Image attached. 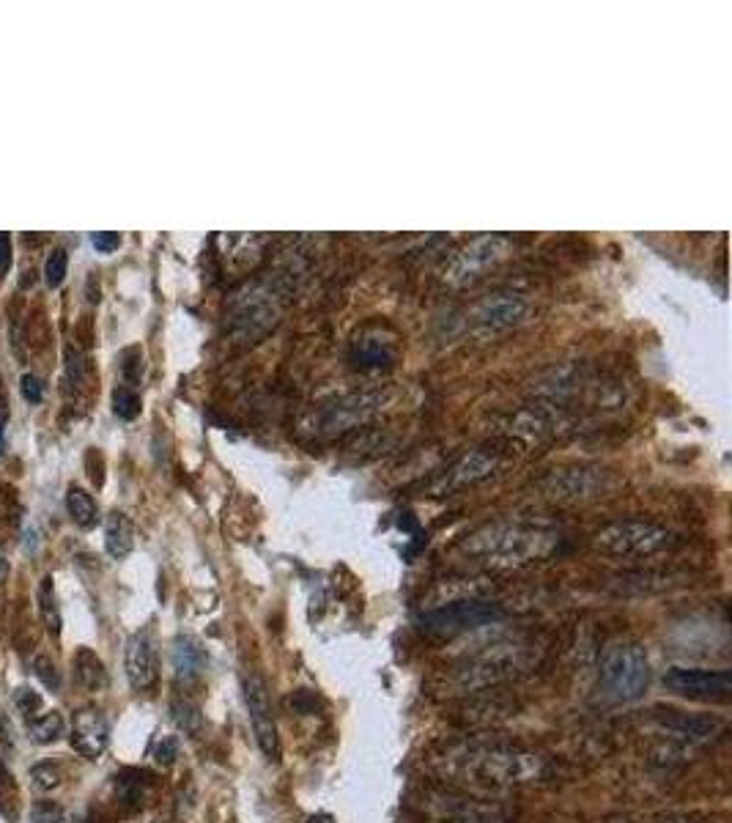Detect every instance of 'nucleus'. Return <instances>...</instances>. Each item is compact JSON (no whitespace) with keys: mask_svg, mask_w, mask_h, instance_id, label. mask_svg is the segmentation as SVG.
Instances as JSON below:
<instances>
[{"mask_svg":"<svg viewBox=\"0 0 732 823\" xmlns=\"http://www.w3.org/2000/svg\"><path fill=\"white\" fill-rule=\"evenodd\" d=\"M384 398L382 393H362V396L340 398L338 404H332L321 412V431H346V428L357 426L365 417H371Z\"/></svg>","mask_w":732,"mask_h":823,"instance_id":"4468645a","label":"nucleus"},{"mask_svg":"<svg viewBox=\"0 0 732 823\" xmlns=\"http://www.w3.org/2000/svg\"><path fill=\"white\" fill-rule=\"evenodd\" d=\"M543 494L557 503H584L604 489V472L598 470H554L541 481Z\"/></svg>","mask_w":732,"mask_h":823,"instance_id":"9b49d317","label":"nucleus"},{"mask_svg":"<svg viewBox=\"0 0 732 823\" xmlns=\"http://www.w3.org/2000/svg\"><path fill=\"white\" fill-rule=\"evenodd\" d=\"M469 771L494 785H530L546 777V760L524 749L491 747L469 755Z\"/></svg>","mask_w":732,"mask_h":823,"instance_id":"20e7f679","label":"nucleus"},{"mask_svg":"<svg viewBox=\"0 0 732 823\" xmlns=\"http://www.w3.org/2000/svg\"><path fill=\"white\" fill-rule=\"evenodd\" d=\"M31 780H33V788H36V791L50 793L61 785L64 774H61V766H58V763H53V760H44V763H39V766H33L31 769Z\"/></svg>","mask_w":732,"mask_h":823,"instance_id":"bb28decb","label":"nucleus"},{"mask_svg":"<svg viewBox=\"0 0 732 823\" xmlns=\"http://www.w3.org/2000/svg\"><path fill=\"white\" fill-rule=\"evenodd\" d=\"M530 313V300L521 291H494L467 310V330L475 335L505 332L524 321Z\"/></svg>","mask_w":732,"mask_h":823,"instance_id":"6e6552de","label":"nucleus"},{"mask_svg":"<svg viewBox=\"0 0 732 823\" xmlns=\"http://www.w3.org/2000/svg\"><path fill=\"white\" fill-rule=\"evenodd\" d=\"M66 508H69V514H72V519H75L80 527H96V522H99V505H96V500L91 497V494L85 492V489H80V486H72L69 492H66Z\"/></svg>","mask_w":732,"mask_h":823,"instance_id":"4be33fe9","label":"nucleus"},{"mask_svg":"<svg viewBox=\"0 0 732 823\" xmlns=\"http://www.w3.org/2000/svg\"><path fill=\"white\" fill-rule=\"evenodd\" d=\"M203 651L201 645L190 637H179L173 642V670H176V678L179 681H192L198 678L203 670Z\"/></svg>","mask_w":732,"mask_h":823,"instance_id":"6ab92c4d","label":"nucleus"},{"mask_svg":"<svg viewBox=\"0 0 732 823\" xmlns=\"http://www.w3.org/2000/svg\"><path fill=\"white\" fill-rule=\"evenodd\" d=\"M497 467V456H488L483 450H475L469 453L461 461H456L450 470L445 472V478L439 481V492H456V489H464V486H472V483L483 481L491 475V470Z\"/></svg>","mask_w":732,"mask_h":823,"instance_id":"dca6fc26","label":"nucleus"},{"mask_svg":"<svg viewBox=\"0 0 732 823\" xmlns=\"http://www.w3.org/2000/svg\"><path fill=\"white\" fill-rule=\"evenodd\" d=\"M143 774L140 771H132V774H121L118 777V802L127 804V807H140L143 804V796H146V780H140Z\"/></svg>","mask_w":732,"mask_h":823,"instance_id":"a878e982","label":"nucleus"},{"mask_svg":"<svg viewBox=\"0 0 732 823\" xmlns=\"http://www.w3.org/2000/svg\"><path fill=\"white\" fill-rule=\"evenodd\" d=\"M510 239L502 234H486L469 239L467 245L458 247L442 267V280L447 286H464L469 280L480 278L486 269L497 267L508 256Z\"/></svg>","mask_w":732,"mask_h":823,"instance_id":"423d86ee","label":"nucleus"},{"mask_svg":"<svg viewBox=\"0 0 732 823\" xmlns=\"http://www.w3.org/2000/svg\"><path fill=\"white\" fill-rule=\"evenodd\" d=\"M173 719H176V725H179L184 733H192V736H195L203 725L201 711H198V706L190 703V700H176V703H173Z\"/></svg>","mask_w":732,"mask_h":823,"instance_id":"cd10ccee","label":"nucleus"},{"mask_svg":"<svg viewBox=\"0 0 732 823\" xmlns=\"http://www.w3.org/2000/svg\"><path fill=\"white\" fill-rule=\"evenodd\" d=\"M66 382L72 390H80L85 382V357L77 349H66Z\"/></svg>","mask_w":732,"mask_h":823,"instance_id":"7c9ffc66","label":"nucleus"},{"mask_svg":"<svg viewBox=\"0 0 732 823\" xmlns=\"http://www.w3.org/2000/svg\"><path fill=\"white\" fill-rule=\"evenodd\" d=\"M124 670H127L129 686L138 692H146L157 684L160 664H157V648L149 631H138L129 637L127 651H124Z\"/></svg>","mask_w":732,"mask_h":823,"instance_id":"f8f14e48","label":"nucleus"},{"mask_svg":"<svg viewBox=\"0 0 732 823\" xmlns=\"http://www.w3.org/2000/svg\"><path fill=\"white\" fill-rule=\"evenodd\" d=\"M75 681L88 692H99L107 686L105 664L91 648H80L75 653Z\"/></svg>","mask_w":732,"mask_h":823,"instance_id":"aec40b11","label":"nucleus"},{"mask_svg":"<svg viewBox=\"0 0 732 823\" xmlns=\"http://www.w3.org/2000/svg\"><path fill=\"white\" fill-rule=\"evenodd\" d=\"M354 360L362 368H382V365H393V346L390 341H382L379 335H365L360 341H354Z\"/></svg>","mask_w":732,"mask_h":823,"instance_id":"412c9836","label":"nucleus"},{"mask_svg":"<svg viewBox=\"0 0 732 823\" xmlns=\"http://www.w3.org/2000/svg\"><path fill=\"white\" fill-rule=\"evenodd\" d=\"M0 815L9 823H17L20 818V788L6 766H0Z\"/></svg>","mask_w":732,"mask_h":823,"instance_id":"393cba45","label":"nucleus"},{"mask_svg":"<svg viewBox=\"0 0 732 823\" xmlns=\"http://www.w3.org/2000/svg\"><path fill=\"white\" fill-rule=\"evenodd\" d=\"M140 368H143V365H140V349H129V352L124 354V379L135 385L140 379Z\"/></svg>","mask_w":732,"mask_h":823,"instance_id":"4c0bfd02","label":"nucleus"},{"mask_svg":"<svg viewBox=\"0 0 732 823\" xmlns=\"http://www.w3.org/2000/svg\"><path fill=\"white\" fill-rule=\"evenodd\" d=\"M113 409L121 420H135L140 415V396L132 387H118L113 393Z\"/></svg>","mask_w":732,"mask_h":823,"instance_id":"c85d7f7f","label":"nucleus"},{"mask_svg":"<svg viewBox=\"0 0 732 823\" xmlns=\"http://www.w3.org/2000/svg\"><path fill=\"white\" fill-rule=\"evenodd\" d=\"M242 689L255 744L264 752L266 760H275L277 763L280 760V736H277L275 708H272V697H269V686H266L264 675L250 670V673L244 675Z\"/></svg>","mask_w":732,"mask_h":823,"instance_id":"1a4fd4ad","label":"nucleus"},{"mask_svg":"<svg viewBox=\"0 0 732 823\" xmlns=\"http://www.w3.org/2000/svg\"><path fill=\"white\" fill-rule=\"evenodd\" d=\"M516 670H519V651H488L478 656L475 662H469L467 670L461 673V684L469 686V689H480V686L497 684L502 678H510Z\"/></svg>","mask_w":732,"mask_h":823,"instance_id":"2eb2a0df","label":"nucleus"},{"mask_svg":"<svg viewBox=\"0 0 732 823\" xmlns=\"http://www.w3.org/2000/svg\"><path fill=\"white\" fill-rule=\"evenodd\" d=\"M502 618H505V612L488 601H450L445 607L425 612L420 618V626L425 634H434V637H458V634L491 626Z\"/></svg>","mask_w":732,"mask_h":823,"instance_id":"0eeeda50","label":"nucleus"},{"mask_svg":"<svg viewBox=\"0 0 732 823\" xmlns=\"http://www.w3.org/2000/svg\"><path fill=\"white\" fill-rule=\"evenodd\" d=\"M31 823H66V813L61 804L55 802H36L31 810Z\"/></svg>","mask_w":732,"mask_h":823,"instance_id":"473e14b6","label":"nucleus"},{"mask_svg":"<svg viewBox=\"0 0 732 823\" xmlns=\"http://www.w3.org/2000/svg\"><path fill=\"white\" fill-rule=\"evenodd\" d=\"M11 267V236L0 231V275H6Z\"/></svg>","mask_w":732,"mask_h":823,"instance_id":"58836bf2","label":"nucleus"},{"mask_svg":"<svg viewBox=\"0 0 732 823\" xmlns=\"http://www.w3.org/2000/svg\"><path fill=\"white\" fill-rule=\"evenodd\" d=\"M72 747L80 752L83 758L96 760L107 749L110 741V725H107L105 714L99 708H80L75 717H72Z\"/></svg>","mask_w":732,"mask_h":823,"instance_id":"ddd939ff","label":"nucleus"},{"mask_svg":"<svg viewBox=\"0 0 732 823\" xmlns=\"http://www.w3.org/2000/svg\"><path fill=\"white\" fill-rule=\"evenodd\" d=\"M64 717L58 711H47V714H39L28 722V733L36 744H53L55 738L64 736Z\"/></svg>","mask_w":732,"mask_h":823,"instance_id":"5701e85b","label":"nucleus"},{"mask_svg":"<svg viewBox=\"0 0 732 823\" xmlns=\"http://www.w3.org/2000/svg\"><path fill=\"white\" fill-rule=\"evenodd\" d=\"M135 546V527L127 514L113 511L105 522V549L113 560H124Z\"/></svg>","mask_w":732,"mask_h":823,"instance_id":"a211bd4d","label":"nucleus"},{"mask_svg":"<svg viewBox=\"0 0 732 823\" xmlns=\"http://www.w3.org/2000/svg\"><path fill=\"white\" fill-rule=\"evenodd\" d=\"M14 706L20 708L22 717L31 722V719L36 717L39 711H42V697L36 695L33 689H28V686H22V689H17V692H14Z\"/></svg>","mask_w":732,"mask_h":823,"instance_id":"72a5a7b5","label":"nucleus"},{"mask_svg":"<svg viewBox=\"0 0 732 823\" xmlns=\"http://www.w3.org/2000/svg\"><path fill=\"white\" fill-rule=\"evenodd\" d=\"M308 823H335V818L327 813H319V815H313V818H308Z\"/></svg>","mask_w":732,"mask_h":823,"instance_id":"a19ab883","label":"nucleus"},{"mask_svg":"<svg viewBox=\"0 0 732 823\" xmlns=\"http://www.w3.org/2000/svg\"><path fill=\"white\" fill-rule=\"evenodd\" d=\"M176 758H179V738L165 736L160 744L154 747V760H157L160 766H170Z\"/></svg>","mask_w":732,"mask_h":823,"instance_id":"f704fd0d","label":"nucleus"},{"mask_svg":"<svg viewBox=\"0 0 732 823\" xmlns=\"http://www.w3.org/2000/svg\"><path fill=\"white\" fill-rule=\"evenodd\" d=\"M598 678L604 692L617 703H634L648 692L650 662L645 648L637 640L615 637L604 645Z\"/></svg>","mask_w":732,"mask_h":823,"instance_id":"f03ea898","label":"nucleus"},{"mask_svg":"<svg viewBox=\"0 0 732 823\" xmlns=\"http://www.w3.org/2000/svg\"><path fill=\"white\" fill-rule=\"evenodd\" d=\"M595 549L615 557H653L669 552L680 544V538L667 527L653 522H612L601 527L593 538Z\"/></svg>","mask_w":732,"mask_h":823,"instance_id":"7ed1b4c3","label":"nucleus"},{"mask_svg":"<svg viewBox=\"0 0 732 823\" xmlns=\"http://www.w3.org/2000/svg\"><path fill=\"white\" fill-rule=\"evenodd\" d=\"M39 615H42L44 629L50 631L53 637L61 634V610L55 604V590H53V579L44 577L42 585H39Z\"/></svg>","mask_w":732,"mask_h":823,"instance_id":"b1692460","label":"nucleus"},{"mask_svg":"<svg viewBox=\"0 0 732 823\" xmlns=\"http://www.w3.org/2000/svg\"><path fill=\"white\" fill-rule=\"evenodd\" d=\"M560 533L549 527H532V524L494 522L472 530L467 538H461L458 552L480 566L491 568H524L541 563L560 546Z\"/></svg>","mask_w":732,"mask_h":823,"instance_id":"f257e3e1","label":"nucleus"},{"mask_svg":"<svg viewBox=\"0 0 732 823\" xmlns=\"http://www.w3.org/2000/svg\"><path fill=\"white\" fill-rule=\"evenodd\" d=\"M6 571H9V566H6V557L0 555V579L6 577Z\"/></svg>","mask_w":732,"mask_h":823,"instance_id":"79ce46f5","label":"nucleus"},{"mask_svg":"<svg viewBox=\"0 0 732 823\" xmlns=\"http://www.w3.org/2000/svg\"><path fill=\"white\" fill-rule=\"evenodd\" d=\"M664 686L675 695L691 700H730V670H697V667H672L664 673Z\"/></svg>","mask_w":732,"mask_h":823,"instance_id":"9d476101","label":"nucleus"},{"mask_svg":"<svg viewBox=\"0 0 732 823\" xmlns=\"http://www.w3.org/2000/svg\"><path fill=\"white\" fill-rule=\"evenodd\" d=\"M33 670H36V678L42 681L44 689L58 692V686H61V673H58V667H55V662L50 656H39L36 664H33Z\"/></svg>","mask_w":732,"mask_h":823,"instance_id":"2f4dec72","label":"nucleus"},{"mask_svg":"<svg viewBox=\"0 0 732 823\" xmlns=\"http://www.w3.org/2000/svg\"><path fill=\"white\" fill-rule=\"evenodd\" d=\"M664 727H667V733H672L680 741H705L722 727V722L713 717H694V714L689 717V714H680V711H669Z\"/></svg>","mask_w":732,"mask_h":823,"instance_id":"f3484780","label":"nucleus"},{"mask_svg":"<svg viewBox=\"0 0 732 823\" xmlns=\"http://www.w3.org/2000/svg\"><path fill=\"white\" fill-rule=\"evenodd\" d=\"M91 245H94L99 253H110V250H116V247L121 245V236H118L116 231H96V234H91Z\"/></svg>","mask_w":732,"mask_h":823,"instance_id":"e433bc0d","label":"nucleus"},{"mask_svg":"<svg viewBox=\"0 0 732 823\" xmlns=\"http://www.w3.org/2000/svg\"><path fill=\"white\" fill-rule=\"evenodd\" d=\"M66 267H69V256H66L64 247H55L53 253L44 261V280L47 286H61V280L66 278Z\"/></svg>","mask_w":732,"mask_h":823,"instance_id":"c756f323","label":"nucleus"},{"mask_svg":"<svg viewBox=\"0 0 732 823\" xmlns=\"http://www.w3.org/2000/svg\"><path fill=\"white\" fill-rule=\"evenodd\" d=\"M291 703H294V708H297V711H302V714H310V711L316 708V700H313V695H310V692H305V689L294 692Z\"/></svg>","mask_w":732,"mask_h":823,"instance_id":"ea45409f","label":"nucleus"},{"mask_svg":"<svg viewBox=\"0 0 732 823\" xmlns=\"http://www.w3.org/2000/svg\"><path fill=\"white\" fill-rule=\"evenodd\" d=\"M280 319V302L277 294L264 283H255V286H244L242 291H236L231 308H228V324L231 332L242 343H253L258 338H264L266 332L272 330Z\"/></svg>","mask_w":732,"mask_h":823,"instance_id":"39448f33","label":"nucleus"},{"mask_svg":"<svg viewBox=\"0 0 732 823\" xmlns=\"http://www.w3.org/2000/svg\"><path fill=\"white\" fill-rule=\"evenodd\" d=\"M20 390H22V396H25V401H31V404H39V401L44 398V382L39 379V376L22 374Z\"/></svg>","mask_w":732,"mask_h":823,"instance_id":"c9c22d12","label":"nucleus"}]
</instances>
